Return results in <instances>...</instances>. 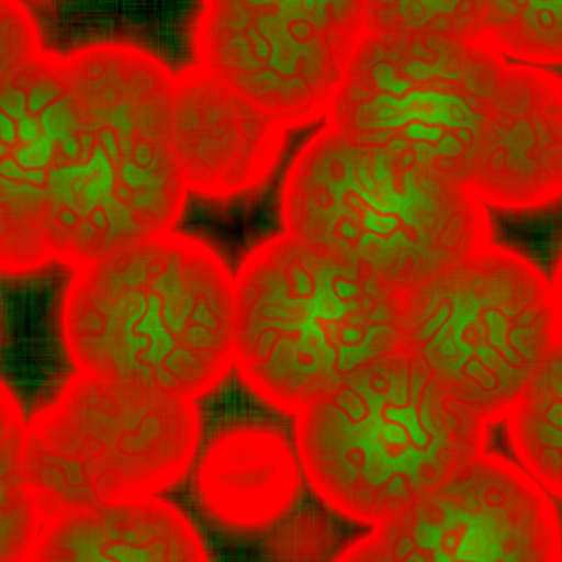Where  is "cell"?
Returning a JSON list of instances; mask_svg holds the SVG:
<instances>
[{
    "label": "cell",
    "instance_id": "cell-19",
    "mask_svg": "<svg viewBox=\"0 0 562 562\" xmlns=\"http://www.w3.org/2000/svg\"><path fill=\"white\" fill-rule=\"evenodd\" d=\"M294 519L274 540L272 554L278 559H323L330 551L331 536L319 515L303 514Z\"/></svg>",
    "mask_w": 562,
    "mask_h": 562
},
{
    "label": "cell",
    "instance_id": "cell-18",
    "mask_svg": "<svg viewBox=\"0 0 562 562\" xmlns=\"http://www.w3.org/2000/svg\"><path fill=\"white\" fill-rule=\"evenodd\" d=\"M532 0H367L380 25L403 32L486 37L508 14Z\"/></svg>",
    "mask_w": 562,
    "mask_h": 562
},
{
    "label": "cell",
    "instance_id": "cell-12",
    "mask_svg": "<svg viewBox=\"0 0 562 562\" xmlns=\"http://www.w3.org/2000/svg\"><path fill=\"white\" fill-rule=\"evenodd\" d=\"M76 278L60 260L0 267V389L25 428L53 408L80 374L67 336Z\"/></svg>",
    "mask_w": 562,
    "mask_h": 562
},
{
    "label": "cell",
    "instance_id": "cell-10",
    "mask_svg": "<svg viewBox=\"0 0 562 562\" xmlns=\"http://www.w3.org/2000/svg\"><path fill=\"white\" fill-rule=\"evenodd\" d=\"M348 560H561L560 519L549 493L519 464L481 453L409 506L373 525Z\"/></svg>",
    "mask_w": 562,
    "mask_h": 562
},
{
    "label": "cell",
    "instance_id": "cell-15",
    "mask_svg": "<svg viewBox=\"0 0 562 562\" xmlns=\"http://www.w3.org/2000/svg\"><path fill=\"white\" fill-rule=\"evenodd\" d=\"M551 352L508 409V430L520 465L551 495H561L562 364Z\"/></svg>",
    "mask_w": 562,
    "mask_h": 562
},
{
    "label": "cell",
    "instance_id": "cell-3",
    "mask_svg": "<svg viewBox=\"0 0 562 562\" xmlns=\"http://www.w3.org/2000/svg\"><path fill=\"white\" fill-rule=\"evenodd\" d=\"M406 294L288 234L254 248L234 277L233 362L290 413L405 344Z\"/></svg>",
    "mask_w": 562,
    "mask_h": 562
},
{
    "label": "cell",
    "instance_id": "cell-2",
    "mask_svg": "<svg viewBox=\"0 0 562 562\" xmlns=\"http://www.w3.org/2000/svg\"><path fill=\"white\" fill-rule=\"evenodd\" d=\"M295 447L314 492L373 526L483 452L484 417L406 341L300 409Z\"/></svg>",
    "mask_w": 562,
    "mask_h": 562
},
{
    "label": "cell",
    "instance_id": "cell-6",
    "mask_svg": "<svg viewBox=\"0 0 562 562\" xmlns=\"http://www.w3.org/2000/svg\"><path fill=\"white\" fill-rule=\"evenodd\" d=\"M199 431L192 398L80 372L25 428L24 472L42 524L166 490L191 464Z\"/></svg>",
    "mask_w": 562,
    "mask_h": 562
},
{
    "label": "cell",
    "instance_id": "cell-9",
    "mask_svg": "<svg viewBox=\"0 0 562 562\" xmlns=\"http://www.w3.org/2000/svg\"><path fill=\"white\" fill-rule=\"evenodd\" d=\"M368 33L366 0H202L198 65L286 128L324 119Z\"/></svg>",
    "mask_w": 562,
    "mask_h": 562
},
{
    "label": "cell",
    "instance_id": "cell-17",
    "mask_svg": "<svg viewBox=\"0 0 562 562\" xmlns=\"http://www.w3.org/2000/svg\"><path fill=\"white\" fill-rule=\"evenodd\" d=\"M25 426L0 389V561L31 560L41 518L23 463Z\"/></svg>",
    "mask_w": 562,
    "mask_h": 562
},
{
    "label": "cell",
    "instance_id": "cell-1",
    "mask_svg": "<svg viewBox=\"0 0 562 562\" xmlns=\"http://www.w3.org/2000/svg\"><path fill=\"white\" fill-rule=\"evenodd\" d=\"M561 94L553 68L515 61L485 42L368 31L325 122L486 196Z\"/></svg>",
    "mask_w": 562,
    "mask_h": 562
},
{
    "label": "cell",
    "instance_id": "cell-5",
    "mask_svg": "<svg viewBox=\"0 0 562 562\" xmlns=\"http://www.w3.org/2000/svg\"><path fill=\"white\" fill-rule=\"evenodd\" d=\"M285 234L408 292L483 249L469 189L324 125L294 157L281 193Z\"/></svg>",
    "mask_w": 562,
    "mask_h": 562
},
{
    "label": "cell",
    "instance_id": "cell-16",
    "mask_svg": "<svg viewBox=\"0 0 562 562\" xmlns=\"http://www.w3.org/2000/svg\"><path fill=\"white\" fill-rule=\"evenodd\" d=\"M561 191L544 199L504 203L477 199L483 248L510 256L560 291L562 265Z\"/></svg>",
    "mask_w": 562,
    "mask_h": 562
},
{
    "label": "cell",
    "instance_id": "cell-11",
    "mask_svg": "<svg viewBox=\"0 0 562 562\" xmlns=\"http://www.w3.org/2000/svg\"><path fill=\"white\" fill-rule=\"evenodd\" d=\"M169 131L188 190L225 199L268 177L286 127L195 65L176 75Z\"/></svg>",
    "mask_w": 562,
    "mask_h": 562
},
{
    "label": "cell",
    "instance_id": "cell-8",
    "mask_svg": "<svg viewBox=\"0 0 562 562\" xmlns=\"http://www.w3.org/2000/svg\"><path fill=\"white\" fill-rule=\"evenodd\" d=\"M75 105L87 127L91 228L110 254L172 231L188 188L169 131L176 75L127 43L67 60Z\"/></svg>",
    "mask_w": 562,
    "mask_h": 562
},
{
    "label": "cell",
    "instance_id": "cell-14",
    "mask_svg": "<svg viewBox=\"0 0 562 562\" xmlns=\"http://www.w3.org/2000/svg\"><path fill=\"white\" fill-rule=\"evenodd\" d=\"M31 560L204 561L205 547L172 504L145 495L59 515L40 529Z\"/></svg>",
    "mask_w": 562,
    "mask_h": 562
},
{
    "label": "cell",
    "instance_id": "cell-4",
    "mask_svg": "<svg viewBox=\"0 0 562 562\" xmlns=\"http://www.w3.org/2000/svg\"><path fill=\"white\" fill-rule=\"evenodd\" d=\"M68 307L81 373L190 398L233 363L234 277L205 241L172 231L101 258Z\"/></svg>",
    "mask_w": 562,
    "mask_h": 562
},
{
    "label": "cell",
    "instance_id": "cell-13",
    "mask_svg": "<svg viewBox=\"0 0 562 562\" xmlns=\"http://www.w3.org/2000/svg\"><path fill=\"white\" fill-rule=\"evenodd\" d=\"M296 448L277 424L241 418L206 441L194 471V492L217 525L255 532L289 513L301 492Z\"/></svg>",
    "mask_w": 562,
    "mask_h": 562
},
{
    "label": "cell",
    "instance_id": "cell-7",
    "mask_svg": "<svg viewBox=\"0 0 562 562\" xmlns=\"http://www.w3.org/2000/svg\"><path fill=\"white\" fill-rule=\"evenodd\" d=\"M560 311V291L521 261L483 248L407 292L406 341L492 422L561 349Z\"/></svg>",
    "mask_w": 562,
    "mask_h": 562
}]
</instances>
